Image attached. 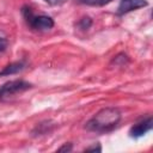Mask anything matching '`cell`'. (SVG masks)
I'll use <instances>...</instances> for the list:
<instances>
[{
    "label": "cell",
    "instance_id": "6da1fadb",
    "mask_svg": "<svg viewBox=\"0 0 153 153\" xmlns=\"http://www.w3.org/2000/svg\"><path fill=\"white\" fill-rule=\"evenodd\" d=\"M121 117V111L117 108H104L86 122L85 128L88 131L108 133L118 126Z\"/></svg>",
    "mask_w": 153,
    "mask_h": 153
},
{
    "label": "cell",
    "instance_id": "7a4b0ae2",
    "mask_svg": "<svg viewBox=\"0 0 153 153\" xmlns=\"http://www.w3.org/2000/svg\"><path fill=\"white\" fill-rule=\"evenodd\" d=\"M22 13L26 20V23L30 25V27L35 30H49L54 26V20L48 16H35L32 13V10L27 6H24L22 10Z\"/></svg>",
    "mask_w": 153,
    "mask_h": 153
},
{
    "label": "cell",
    "instance_id": "3957f363",
    "mask_svg": "<svg viewBox=\"0 0 153 153\" xmlns=\"http://www.w3.org/2000/svg\"><path fill=\"white\" fill-rule=\"evenodd\" d=\"M32 85L25 80L22 79H16V80H11L5 82L1 87H0V100H5L14 94L22 93L24 91H27L29 88H31Z\"/></svg>",
    "mask_w": 153,
    "mask_h": 153
},
{
    "label": "cell",
    "instance_id": "277c9868",
    "mask_svg": "<svg viewBox=\"0 0 153 153\" xmlns=\"http://www.w3.org/2000/svg\"><path fill=\"white\" fill-rule=\"evenodd\" d=\"M152 127H153V120L149 116V117L145 118L143 121L133 126L129 130V134L131 137H140V136H143L147 131H149L152 129Z\"/></svg>",
    "mask_w": 153,
    "mask_h": 153
},
{
    "label": "cell",
    "instance_id": "5b68a950",
    "mask_svg": "<svg viewBox=\"0 0 153 153\" xmlns=\"http://www.w3.org/2000/svg\"><path fill=\"white\" fill-rule=\"evenodd\" d=\"M147 5H148L147 0H121L118 8H117V13L124 14V13H128L130 11L145 7Z\"/></svg>",
    "mask_w": 153,
    "mask_h": 153
},
{
    "label": "cell",
    "instance_id": "8992f818",
    "mask_svg": "<svg viewBox=\"0 0 153 153\" xmlns=\"http://www.w3.org/2000/svg\"><path fill=\"white\" fill-rule=\"evenodd\" d=\"M24 67H25V62H24V61H17V62L10 63V65H7L6 67H4L2 71H0V76H2V75H12V74H16V73L23 71Z\"/></svg>",
    "mask_w": 153,
    "mask_h": 153
},
{
    "label": "cell",
    "instance_id": "52a82bcc",
    "mask_svg": "<svg viewBox=\"0 0 153 153\" xmlns=\"http://www.w3.org/2000/svg\"><path fill=\"white\" fill-rule=\"evenodd\" d=\"M79 4H84V5H88V6H104L109 2H111L112 0H76Z\"/></svg>",
    "mask_w": 153,
    "mask_h": 153
},
{
    "label": "cell",
    "instance_id": "ba28073f",
    "mask_svg": "<svg viewBox=\"0 0 153 153\" xmlns=\"http://www.w3.org/2000/svg\"><path fill=\"white\" fill-rule=\"evenodd\" d=\"M92 25V19L90 17H84L78 22V27L80 30H87Z\"/></svg>",
    "mask_w": 153,
    "mask_h": 153
},
{
    "label": "cell",
    "instance_id": "9c48e42d",
    "mask_svg": "<svg viewBox=\"0 0 153 153\" xmlns=\"http://www.w3.org/2000/svg\"><path fill=\"white\" fill-rule=\"evenodd\" d=\"M6 48H7V39L0 38V51L6 50Z\"/></svg>",
    "mask_w": 153,
    "mask_h": 153
},
{
    "label": "cell",
    "instance_id": "30bf717a",
    "mask_svg": "<svg viewBox=\"0 0 153 153\" xmlns=\"http://www.w3.org/2000/svg\"><path fill=\"white\" fill-rule=\"evenodd\" d=\"M57 151H59V152H63V151H67V152H68V151H72V145H71V143H68V145L65 143V145H63L62 147H60Z\"/></svg>",
    "mask_w": 153,
    "mask_h": 153
},
{
    "label": "cell",
    "instance_id": "8fae6325",
    "mask_svg": "<svg viewBox=\"0 0 153 153\" xmlns=\"http://www.w3.org/2000/svg\"><path fill=\"white\" fill-rule=\"evenodd\" d=\"M44 1L50 4V5H62L66 0H44Z\"/></svg>",
    "mask_w": 153,
    "mask_h": 153
},
{
    "label": "cell",
    "instance_id": "7c38bea8",
    "mask_svg": "<svg viewBox=\"0 0 153 153\" xmlns=\"http://www.w3.org/2000/svg\"><path fill=\"white\" fill-rule=\"evenodd\" d=\"M85 151H86V152H90V151H97V152H100L102 148H100L99 145H94V146H92V147H87Z\"/></svg>",
    "mask_w": 153,
    "mask_h": 153
}]
</instances>
